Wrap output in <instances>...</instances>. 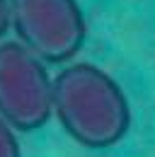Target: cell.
I'll return each instance as SVG.
<instances>
[{
    "mask_svg": "<svg viewBox=\"0 0 155 157\" xmlns=\"http://www.w3.org/2000/svg\"><path fill=\"white\" fill-rule=\"evenodd\" d=\"M51 104L63 131L82 147H112L131 128L126 92L95 63L80 60L66 65L54 78Z\"/></svg>",
    "mask_w": 155,
    "mask_h": 157,
    "instance_id": "6da1fadb",
    "label": "cell"
},
{
    "mask_svg": "<svg viewBox=\"0 0 155 157\" xmlns=\"http://www.w3.org/2000/svg\"><path fill=\"white\" fill-rule=\"evenodd\" d=\"M19 41L44 63H68L87 36L78 0H7Z\"/></svg>",
    "mask_w": 155,
    "mask_h": 157,
    "instance_id": "7a4b0ae2",
    "label": "cell"
},
{
    "mask_svg": "<svg viewBox=\"0 0 155 157\" xmlns=\"http://www.w3.org/2000/svg\"><path fill=\"white\" fill-rule=\"evenodd\" d=\"M54 80L19 41H0V116L17 131H37L49 123Z\"/></svg>",
    "mask_w": 155,
    "mask_h": 157,
    "instance_id": "3957f363",
    "label": "cell"
},
{
    "mask_svg": "<svg viewBox=\"0 0 155 157\" xmlns=\"http://www.w3.org/2000/svg\"><path fill=\"white\" fill-rule=\"evenodd\" d=\"M0 157H22L15 128L0 116Z\"/></svg>",
    "mask_w": 155,
    "mask_h": 157,
    "instance_id": "277c9868",
    "label": "cell"
},
{
    "mask_svg": "<svg viewBox=\"0 0 155 157\" xmlns=\"http://www.w3.org/2000/svg\"><path fill=\"white\" fill-rule=\"evenodd\" d=\"M7 29H10V2L0 0V39L5 36Z\"/></svg>",
    "mask_w": 155,
    "mask_h": 157,
    "instance_id": "5b68a950",
    "label": "cell"
}]
</instances>
